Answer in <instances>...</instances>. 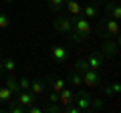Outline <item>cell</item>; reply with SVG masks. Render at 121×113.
Here are the masks:
<instances>
[{
	"label": "cell",
	"mask_w": 121,
	"mask_h": 113,
	"mask_svg": "<svg viewBox=\"0 0 121 113\" xmlns=\"http://www.w3.org/2000/svg\"><path fill=\"white\" fill-rule=\"evenodd\" d=\"M101 2H109V0H101Z\"/></svg>",
	"instance_id": "obj_26"
},
{
	"label": "cell",
	"mask_w": 121,
	"mask_h": 113,
	"mask_svg": "<svg viewBox=\"0 0 121 113\" xmlns=\"http://www.w3.org/2000/svg\"><path fill=\"white\" fill-rule=\"evenodd\" d=\"M105 10H107V16L119 20L121 18V6H119V0H109V2H103Z\"/></svg>",
	"instance_id": "obj_7"
},
{
	"label": "cell",
	"mask_w": 121,
	"mask_h": 113,
	"mask_svg": "<svg viewBox=\"0 0 121 113\" xmlns=\"http://www.w3.org/2000/svg\"><path fill=\"white\" fill-rule=\"evenodd\" d=\"M63 6H65V0H48V8H51L52 12L63 10Z\"/></svg>",
	"instance_id": "obj_20"
},
{
	"label": "cell",
	"mask_w": 121,
	"mask_h": 113,
	"mask_svg": "<svg viewBox=\"0 0 121 113\" xmlns=\"http://www.w3.org/2000/svg\"><path fill=\"white\" fill-rule=\"evenodd\" d=\"M28 89H30V79L28 77L18 79V91H28Z\"/></svg>",
	"instance_id": "obj_21"
},
{
	"label": "cell",
	"mask_w": 121,
	"mask_h": 113,
	"mask_svg": "<svg viewBox=\"0 0 121 113\" xmlns=\"http://www.w3.org/2000/svg\"><path fill=\"white\" fill-rule=\"evenodd\" d=\"M91 32H93V24H91V20H87L85 16H73V32L69 35L71 43L73 44H83L87 39L91 36Z\"/></svg>",
	"instance_id": "obj_1"
},
{
	"label": "cell",
	"mask_w": 121,
	"mask_h": 113,
	"mask_svg": "<svg viewBox=\"0 0 121 113\" xmlns=\"http://www.w3.org/2000/svg\"><path fill=\"white\" fill-rule=\"evenodd\" d=\"M63 8L67 10L69 16H79L81 10H83V4L79 2V0H65V6H63Z\"/></svg>",
	"instance_id": "obj_10"
},
{
	"label": "cell",
	"mask_w": 121,
	"mask_h": 113,
	"mask_svg": "<svg viewBox=\"0 0 121 113\" xmlns=\"http://www.w3.org/2000/svg\"><path fill=\"white\" fill-rule=\"evenodd\" d=\"M8 111H12V113H24V107H22L20 103H10L8 105Z\"/></svg>",
	"instance_id": "obj_24"
},
{
	"label": "cell",
	"mask_w": 121,
	"mask_h": 113,
	"mask_svg": "<svg viewBox=\"0 0 121 113\" xmlns=\"http://www.w3.org/2000/svg\"><path fill=\"white\" fill-rule=\"evenodd\" d=\"M30 91L35 93L36 97H43L47 93V81H43V79H30Z\"/></svg>",
	"instance_id": "obj_12"
},
{
	"label": "cell",
	"mask_w": 121,
	"mask_h": 113,
	"mask_svg": "<svg viewBox=\"0 0 121 113\" xmlns=\"http://www.w3.org/2000/svg\"><path fill=\"white\" fill-rule=\"evenodd\" d=\"M75 71H79V73H81L83 85H85L87 89H99L101 85H103L99 73L91 69V67L87 65V61H77V63H75Z\"/></svg>",
	"instance_id": "obj_2"
},
{
	"label": "cell",
	"mask_w": 121,
	"mask_h": 113,
	"mask_svg": "<svg viewBox=\"0 0 121 113\" xmlns=\"http://www.w3.org/2000/svg\"><path fill=\"white\" fill-rule=\"evenodd\" d=\"M39 99H40V97H36L30 89H28V91H16V93H14V101L20 103L24 109L28 107V105H32V103H39Z\"/></svg>",
	"instance_id": "obj_5"
},
{
	"label": "cell",
	"mask_w": 121,
	"mask_h": 113,
	"mask_svg": "<svg viewBox=\"0 0 121 113\" xmlns=\"http://www.w3.org/2000/svg\"><path fill=\"white\" fill-rule=\"evenodd\" d=\"M51 55H52V59H55L56 65H65V63L69 61V48L63 47V44H52Z\"/></svg>",
	"instance_id": "obj_6"
},
{
	"label": "cell",
	"mask_w": 121,
	"mask_h": 113,
	"mask_svg": "<svg viewBox=\"0 0 121 113\" xmlns=\"http://www.w3.org/2000/svg\"><path fill=\"white\" fill-rule=\"evenodd\" d=\"M67 81H69L73 87H77V89L83 87V77H81V73H79V71H71L69 77H67Z\"/></svg>",
	"instance_id": "obj_16"
},
{
	"label": "cell",
	"mask_w": 121,
	"mask_h": 113,
	"mask_svg": "<svg viewBox=\"0 0 121 113\" xmlns=\"http://www.w3.org/2000/svg\"><path fill=\"white\" fill-rule=\"evenodd\" d=\"M99 52L105 56V59H115V56H117V40L109 43V40L105 39V43H103V47H101Z\"/></svg>",
	"instance_id": "obj_8"
},
{
	"label": "cell",
	"mask_w": 121,
	"mask_h": 113,
	"mask_svg": "<svg viewBox=\"0 0 121 113\" xmlns=\"http://www.w3.org/2000/svg\"><path fill=\"white\" fill-rule=\"evenodd\" d=\"M44 99H47V101H51V103H59V93H56V91H51V93H44Z\"/></svg>",
	"instance_id": "obj_23"
},
{
	"label": "cell",
	"mask_w": 121,
	"mask_h": 113,
	"mask_svg": "<svg viewBox=\"0 0 121 113\" xmlns=\"http://www.w3.org/2000/svg\"><path fill=\"white\" fill-rule=\"evenodd\" d=\"M97 14H99V8H97V4H93V2L85 4V6H83V10H81V16H85L87 20L97 18Z\"/></svg>",
	"instance_id": "obj_13"
},
{
	"label": "cell",
	"mask_w": 121,
	"mask_h": 113,
	"mask_svg": "<svg viewBox=\"0 0 121 113\" xmlns=\"http://www.w3.org/2000/svg\"><path fill=\"white\" fill-rule=\"evenodd\" d=\"M10 101H14V93L8 87L0 85V103H10Z\"/></svg>",
	"instance_id": "obj_17"
},
{
	"label": "cell",
	"mask_w": 121,
	"mask_h": 113,
	"mask_svg": "<svg viewBox=\"0 0 121 113\" xmlns=\"http://www.w3.org/2000/svg\"><path fill=\"white\" fill-rule=\"evenodd\" d=\"M101 87H103V93H105L107 97L117 95V93H119V85H117V83H113V85H101Z\"/></svg>",
	"instance_id": "obj_19"
},
{
	"label": "cell",
	"mask_w": 121,
	"mask_h": 113,
	"mask_svg": "<svg viewBox=\"0 0 121 113\" xmlns=\"http://www.w3.org/2000/svg\"><path fill=\"white\" fill-rule=\"evenodd\" d=\"M8 2H12V0H8Z\"/></svg>",
	"instance_id": "obj_28"
},
{
	"label": "cell",
	"mask_w": 121,
	"mask_h": 113,
	"mask_svg": "<svg viewBox=\"0 0 121 113\" xmlns=\"http://www.w3.org/2000/svg\"><path fill=\"white\" fill-rule=\"evenodd\" d=\"M59 103H60V107H67V105L75 103V91L69 89V87H65L63 91L59 93Z\"/></svg>",
	"instance_id": "obj_11"
},
{
	"label": "cell",
	"mask_w": 121,
	"mask_h": 113,
	"mask_svg": "<svg viewBox=\"0 0 121 113\" xmlns=\"http://www.w3.org/2000/svg\"><path fill=\"white\" fill-rule=\"evenodd\" d=\"M52 28H55L56 32H60V35H67L69 36L71 32H73V16H69L67 12H56V16L52 18Z\"/></svg>",
	"instance_id": "obj_3"
},
{
	"label": "cell",
	"mask_w": 121,
	"mask_h": 113,
	"mask_svg": "<svg viewBox=\"0 0 121 113\" xmlns=\"http://www.w3.org/2000/svg\"><path fill=\"white\" fill-rule=\"evenodd\" d=\"M0 71H2V67H0Z\"/></svg>",
	"instance_id": "obj_27"
},
{
	"label": "cell",
	"mask_w": 121,
	"mask_h": 113,
	"mask_svg": "<svg viewBox=\"0 0 121 113\" xmlns=\"http://www.w3.org/2000/svg\"><path fill=\"white\" fill-rule=\"evenodd\" d=\"M91 2H93V4H101V0H91Z\"/></svg>",
	"instance_id": "obj_25"
},
{
	"label": "cell",
	"mask_w": 121,
	"mask_h": 113,
	"mask_svg": "<svg viewBox=\"0 0 121 113\" xmlns=\"http://www.w3.org/2000/svg\"><path fill=\"white\" fill-rule=\"evenodd\" d=\"M48 83H51V91H56V93H60L63 89L67 87V81L63 77H51Z\"/></svg>",
	"instance_id": "obj_14"
},
{
	"label": "cell",
	"mask_w": 121,
	"mask_h": 113,
	"mask_svg": "<svg viewBox=\"0 0 121 113\" xmlns=\"http://www.w3.org/2000/svg\"><path fill=\"white\" fill-rule=\"evenodd\" d=\"M2 85H4V87H8L12 93H16V91H18V79L14 77L12 73H8V77L4 79V83H2Z\"/></svg>",
	"instance_id": "obj_18"
},
{
	"label": "cell",
	"mask_w": 121,
	"mask_h": 113,
	"mask_svg": "<svg viewBox=\"0 0 121 113\" xmlns=\"http://www.w3.org/2000/svg\"><path fill=\"white\" fill-rule=\"evenodd\" d=\"M0 67L6 71V73H12L16 71V61H14L12 56H4V59H0Z\"/></svg>",
	"instance_id": "obj_15"
},
{
	"label": "cell",
	"mask_w": 121,
	"mask_h": 113,
	"mask_svg": "<svg viewBox=\"0 0 121 113\" xmlns=\"http://www.w3.org/2000/svg\"><path fill=\"white\" fill-rule=\"evenodd\" d=\"M8 24H10V18H8V14L0 12V30H6V28H8Z\"/></svg>",
	"instance_id": "obj_22"
},
{
	"label": "cell",
	"mask_w": 121,
	"mask_h": 113,
	"mask_svg": "<svg viewBox=\"0 0 121 113\" xmlns=\"http://www.w3.org/2000/svg\"><path fill=\"white\" fill-rule=\"evenodd\" d=\"M99 32L103 35V39H107V40H117L119 39V20L107 16L103 22H101Z\"/></svg>",
	"instance_id": "obj_4"
},
{
	"label": "cell",
	"mask_w": 121,
	"mask_h": 113,
	"mask_svg": "<svg viewBox=\"0 0 121 113\" xmlns=\"http://www.w3.org/2000/svg\"><path fill=\"white\" fill-rule=\"evenodd\" d=\"M105 61H107V59H105V56L101 55L99 51H97V52H93V55H91L89 59H87V65H89V67H91L93 71H99L101 67L105 65Z\"/></svg>",
	"instance_id": "obj_9"
}]
</instances>
